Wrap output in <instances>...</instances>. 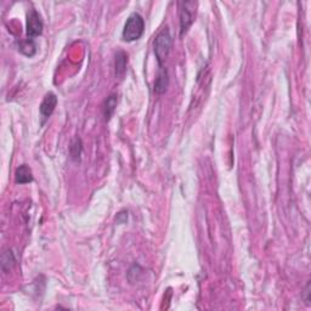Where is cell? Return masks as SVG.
I'll list each match as a JSON object with an SVG mask.
<instances>
[{"label":"cell","mask_w":311,"mask_h":311,"mask_svg":"<svg viewBox=\"0 0 311 311\" xmlns=\"http://www.w3.org/2000/svg\"><path fill=\"white\" fill-rule=\"evenodd\" d=\"M171 46H173V37H171L169 28L164 27L157 34L155 42H153V51H155L159 66H163L164 61L169 56Z\"/></svg>","instance_id":"1"},{"label":"cell","mask_w":311,"mask_h":311,"mask_svg":"<svg viewBox=\"0 0 311 311\" xmlns=\"http://www.w3.org/2000/svg\"><path fill=\"white\" fill-rule=\"evenodd\" d=\"M145 31V21L144 17L140 14L134 13L128 17L126 25H124L123 33H122V38L124 42L132 43L135 40L140 39L144 34Z\"/></svg>","instance_id":"2"},{"label":"cell","mask_w":311,"mask_h":311,"mask_svg":"<svg viewBox=\"0 0 311 311\" xmlns=\"http://www.w3.org/2000/svg\"><path fill=\"white\" fill-rule=\"evenodd\" d=\"M196 2H181L179 3V16H180V36H184L187 33L188 28L192 26L196 17L197 10Z\"/></svg>","instance_id":"3"},{"label":"cell","mask_w":311,"mask_h":311,"mask_svg":"<svg viewBox=\"0 0 311 311\" xmlns=\"http://www.w3.org/2000/svg\"><path fill=\"white\" fill-rule=\"evenodd\" d=\"M43 25L42 17L36 10H31L27 15V38L34 39L36 37H39L43 33Z\"/></svg>","instance_id":"4"},{"label":"cell","mask_w":311,"mask_h":311,"mask_svg":"<svg viewBox=\"0 0 311 311\" xmlns=\"http://www.w3.org/2000/svg\"><path fill=\"white\" fill-rule=\"evenodd\" d=\"M168 86H169V74H168L167 68H164V66H159V71L155 80L153 91L157 95H162L167 91Z\"/></svg>","instance_id":"5"},{"label":"cell","mask_w":311,"mask_h":311,"mask_svg":"<svg viewBox=\"0 0 311 311\" xmlns=\"http://www.w3.org/2000/svg\"><path fill=\"white\" fill-rule=\"evenodd\" d=\"M57 105V97L54 92H49L45 95L44 100L40 103V115L43 118H49L55 111V107Z\"/></svg>","instance_id":"6"},{"label":"cell","mask_w":311,"mask_h":311,"mask_svg":"<svg viewBox=\"0 0 311 311\" xmlns=\"http://www.w3.org/2000/svg\"><path fill=\"white\" fill-rule=\"evenodd\" d=\"M127 67H128V54L123 50L117 51L115 56V73L116 77L122 79L124 77V74L127 73Z\"/></svg>","instance_id":"7"},{"label":"cell","mask_w":311,"mask_h":311,"mask_svg":"<svg viewBox=\"0 0 311 311\" xmlns=\"http://www.w3.org/2000/svg\"><path fill=\"white\" fill-rule=\"evenodd\" d=\"M117 103H118V96L116 94L110 95V96L105 100V102L102 105V113L105 121L109 122L110 119H111L113 113L116 111V109H117Z\"/></svg>","instance_id":"8"},{"label":"cell","mask_w":311,"mask_h":311,"mask_svg":"<svg viewBox=\"0 0 311 311\" xmlns=\"http://www.w3.org/2000/svg\"><path fill=\"white\" fill-rule=\"evenodd\" d=\"M15 181L17 184H30L33 181V175H32V170L28 165L22 164L16 169L15 173Z\"/></svg>","instance_id":"9"},{"label":"cell","mask_w":311,"mask_h":311,"mask_svg":"<svg viewBox=\"0 0 311 311\" xmlns=\"http://www.w3.org/2000/svg\"><path fill=\"white\" fill-rule=\"evenodd\" d=\"M19 50L22 52L26 56L32 57L37 52V45L34 43V39H30V38H26L25 40H21L19 43Z\"/></svg>","instance_id":"10"},{"label":"cell","mask_w":311,"mask_h":311,"mask_svg":"<svg viewBox=\"0 0 311 311\" xmlns=\"http://www.w3.org/2000/svg\"><path fill=\"white\" fill-rule=\"evenodd\" d=\"M16 259L15 255L11 249H7L4 253L2 254V269L4 272H9L14 266H15Z\"/></svg>","instance_id":"11"},{"label":"cell","mask_w":311,"mask_h":311,"mask_svg":"<svg viewBox=\"0 0 311 311\" xmlns=\"http://www.w3.org/2000/svg\"><path fill=\"white\" fill-rule=\"evenodd\" d=\"M82 151H83L82 140H80L79 138H75L74 140L71 142V146H69V155H71V158L75 162H79Z\"/></svg>","instance_id":"12"},{"label":"cell","mask_w":311,"mask_h":311,"mask_svg":"<svg viewBox=\"0 0 311 311\" xmlns=\"http://www.w3.org/2000/svg\"><path fill=\"white\" fill-rule=\"evenodd\" d=\"M309 294H310V283H307L306 288H305V290H304V299H305V303H306L307 305H310Z\"/></svg>","instance_id":"13"}]
</instances>
